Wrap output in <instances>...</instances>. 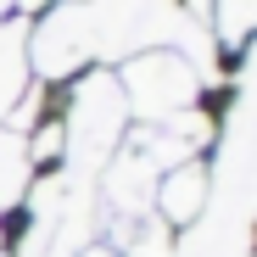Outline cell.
Wrapping results in <instances>:
<instances>
[{
	"label": "cell",
	"instance_id": "obj_5",
	"mask_svg": "<svg viewBox=\"0 0 257 257\" xmlns=\"http://www.w3.org/2000/svg\"><path fill=\"white\" fill-rule=\"evenodd\" d=\"M207 190H212L207 168L201 162H179V168H168L157 179V207H162L168 224H196L207 212Z\"/></svg>",
	"mask_w": 257,
	"mask_h": 257
},
{
	"label": "cell",
	"instance_id": "obj_13",
	"mask_svg": "<svg viewBox=\"0 0 257 257\" xmlns=\"http://www.w3.org/2000/svg\"><path fill=\"white\" fill-rule=\"evenodd\" d=\"M78 257H106V251H78Z\"/></svg>",
	"mask_w": 257,
	"mask_h": 257
},
{
	"label": "cell",
	"instance_id": "obj_6",
	"mask_svg": "<svg viewBox=\"0 0 257 257\" xmlns=\"http://www.w3.org/2000/svg\"><path fill=\"white\" fill-rule=\"evenodd\" d=\"M157 179H162V174H157L140 151H117L112 174H106V196H112L123 212H146L151 196H157Z\"/></svg>",
	"mask_w": 257,
	"mask_h": 257
},
{
	"label": "cell",
	"instance_id": "obj_8",
	"mask_svg": "<svg viewBox=\"0 0 257 257\" xmlns=\"http://www.w3.org/2000/svg\"><path fill=\"white\" fill-rule=\"evenodd\" d=\"M28 146H23V135L17 128H0V207H12V201H23V190H28Z\"/></svg>",
	"mask_w": 257,
	"mask_h": 257
},
{
	"label": "cell",
	"instance_id": "obj_4",
	"mask_svg": "<svg viewBox=\"0 0 257 257\" xmlns=\"http://www.w3.org/2000/svg\"><path fill=\"white\" fill-rule=\"evenodd\" d=\"M28 51V67L39 78H62L73 73L84 56H95V28H90V6L84 0H73V6H56L39 17V28L23 39Z\"/></svg>",
	"mask_w": 257,
	"mask_h": 257
},
{
	"label": "cell",
	"instance_id": "obj_7",
	"mask_svg": "<svg viewBox=\"0 0 257 257\" xmlns=\"http://www.w3.org/2000/svg\"><path fill=\"white\" fill-rule=\"evenodd\" d=\"M23 39H28V28H0V117L23 101V78H28Z\"/></svg>",
	"mask_w": 257,
	"mask_h": 257
},
{
	"label": "cell",
	"instance_id": "obj_10",
	"mask_svg": "<svg viewBox=\"0 0 257 257\" xmlns=\"http://www.w3.org/2000/svg\"><path fill=\"white\" fill-rule=\"evenodd\" d=\"M128 257H174V246H168V235H162V229H146L135 246H128Z\"/></svg>",
	"mask_w": 257,
	"mask_h": 257
},
{
	"label": "cell",
	"instance_id": "obj_1",
	"mask_svg": "<svg viewBox=\"0 0 257 257\" xmlns=\"http://www.w3.org/2000/svg\"><path fill=\"white\" fill-rule=\"evenodd\" d=\"M123 123H128V106H123V90L112 73H90L73 95V112H67V168L73 179H90L95 168H106V157L117 151L123 140Z\"/></svg>",
	"mask_w": 257,
	"mask_h": 257
},
{
	"label": "cell",
	"instance_id": "obj_3",
	"mask_svg": "<svg viewBox=\"0 0 257 257\" xmlns=\"http://www.w3.org/2000/svg\"><path fill=\"white\" fill-rule=\"evenodd\" d=\"M117 90H123V106H128V112H140V117L157 123V117L190 112L201 78H196V67H190L179 51H140V56H128Z\"/></svg>",
	"mask_w": 257,
	"mask_h": 257
},
{
	"label": "cell",
	"instance_id": "obj_2",
	"mask_svg": "<svg viewBox=\"0 0 257 257\" xmlns=\"http://www.w3.org/2000/svg\"><path fill=\"white\" fill-rule=\"evenodd\" d=\"M179 0H90V28H95V56H140V45L174 51L185 34Z\"/></svg>",
	"mask_w": 257,
	"mask_h": 257
},
{
	"label": "cell",
	"instance_id": "obj_12",
	"mask_svg": "<svg viewBox=\"0 0 257 257\" xmlns=\"http://www.w3.org/2000/svg\"><path fill=\"white\" fill-rule=\"evenodd\" d=\"M12 6H17V0H0V12H12Z\"/></svg>",
	"mask_w": 257,
	"mask_h": 257
},
{
	"label": "cell",
	"instance_id": "obj_9",
	"mask_svg": "<svg viewBox=\"0 0 257 257\" xmlns=\"http://www.w3.org/2000/svg\"><path fill=\"white\" fill-rule=\"evenodd\" d=\"M257 28V0H218V34L224 39H246Z\"/></svg>",
	"mask_w": 257,
	"mask_h": 257
},
{
	"label": "cell",
	"instance_id": "obj_11",
	"mask_svg": "<svg viewBox=\"0 0 257 257\" xmlns=\"http://www.w3.org/2000/svg\"><path fill=\"white\" fill-rule=\"evenodd\" d=\"M23 6H45V0H23ZM62 6H73V0H62Z\"/></svg>",
	"mask_w": 257,
	"mask_h": 257
}]
</instances>
